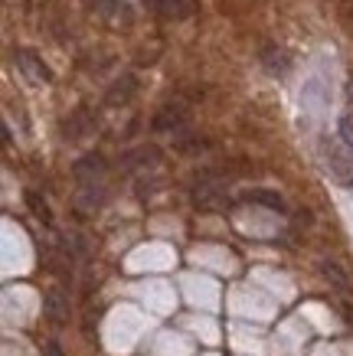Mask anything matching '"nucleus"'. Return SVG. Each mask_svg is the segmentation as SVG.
Segmentation results:
<instances>
[{"mask_svg": "<svg viewBox=\"0 0 353 356\" xmlns=\"http://www.w3.org/2000/svg\"><path fill=\"white\" fill-rule=\"evenodd\" d=\"M43 314L53 321V324H65V317H69V304L59 291H49L43 298Z\"/></svg>", "mask_w": 353, "mask_h": 356, "instance_id": "ddd939ff", "label": "nucleus"}, {"mask_svg": "<svg viewBox=\"0 0 353 356\" xmlns=\"http://www.w3.org/2000/svg\"><path fill=\"white\" fill-rule=\"evenodd\" d=\"M327 105H331V76H327L324 69H317V72L304 82V92H301V108L317 118Z\"/></svg>", "mask_w": 353, "mask_h": 356, "instance_id": "7ed1b4c3", "label": "nucleus"}, {"mask_svg": "<svg viewBox=\"0 0 353 356\" xmlns=\"http://www.w3.org/2000/svg\"><path fill=\"white\" fill-rule=\"evenodd\" d=\"M252 200H256V203H262V206H268V209H285V200H281L279 193H272V190H256V193H252Z\"/></svg>", "mask_w": 353, "mask_h": 356, "instance_id": "dca6fc26", "label": "nucleus"}, {"mask_svg": "<svg viewBox=\"0 0 353 356\" xmlns=\"http://www.w3.org/2000/svg\"><path fill=\"white\" fill-rule=\"evenodd\" d=\"M340 138H343V144H347V151L353 154V118L340 121Z\"/></svg>", "mask_w": 353, "mask_h": 356, "instance_id": "f3484780", "label": "nucleus"}, {"mask_svg": "<svg viewBox=\"0 0 353 356\" xmlns=\"http://www.w3.org/2000/svg\"><path fill=\"white\" fill-rule=\"evenodd\" d=\"M154 7H157V13H161L164 20L180 23L196 13V0H154Z\"/></svg>", "mask_w": 353, "mask_h": 356, "instance_id": "9b49d317", "label": "nucleus"}, {"mask_svg": "<svg viewBox=\"0 0 353 356\" xmlns=\"http://www.w3.org/2000/svg\"><path fill=\"white\" fill-rule=\"evenodd\" d=\"M157 161H161L157 147H148V144H144V147H134L131 154H125V157H121V170L144 177L148 170H154V167H157Z\"/></svg>", "mask_w": 353, "mask_h": 356, "instance_id": "6e6552de", "label": "nucleus"}, {"mask_svg": "<svg viewBox=\"0 0 353 356\" xmlns=\"http://www.w3.org/2000/svg\"><path fill=\"white\" fill-rule=\"evenodd\" d=\"M262 65H265L268 76H288V56L281 49H275V46H268L262 53Z\"/></svg>", "mask_w": 353, "mask_h": 356, "instance_id": "4468645a", "label": "nucleus"}, {"mask_svg": "<svg viewBox=\"0 0 353 356\" xmlns=\"http://www.w3.org/2000/svg\"><path fill=\"white\" fill-rule=\"evenodd\" d=\"M17 69H20V76L26 79L30 86H49V82H53L49 65L43 63V56H36L33 49H17Z\"/></svg>", "mask_w": 353, "mask_h": 356, "instance_id": "423d86ee", "label": "nucleus"}, {"mask_svg": "<svg viewBox=\"0 0 353 356\" xmlns=\"http://www.w3.org/2000/svg\"><path fill=\"white\" fill-rule=\"evenodd\" d=\"M138 88H141L138 76H121V79H115V82H111V88L105 92V105H111V108H118V105H128L131 98L138 95Z\"/></svg>", "mask_w": 353, "mask_h": 356, "instance_id": "1a4fd4ad", "label": "nucleus"}, {"mask_svg": "<svg viewBox=\"0 0 353 356\" xmlns=\"http://www.w3.org/2000/svg\"><path fill=\"white\" fill-rule=\"evenodd\" d=\"M92 13L115 30H128L134 23V7L128 0H92Z\"/></svg>", "mask_w": 353, "mask_h": 356, "instance_id": "39448f33", "label": "nucleus"}, {"mask_svg": "<svg viewBox=\"0 0 353 356\" xmlns=\"http://www.w3.org/2000/svg\"><path fill=\"white\" fill-rule=\"evenodd\" d=\"M347 98H350V105H353V82L347 86Z\"/></svg>", "mask_w": 353, "mask_h": 356, "instance_id": "6ab92c4d", "label": "nucleus"}, {"mask_svg": "<svg viewBox=\"0 0 353 356\" xmlns=\"http://www.w3.org/2000/svg\"><path fill=\"white\" fill-rule=\"evenodd\" d=\"M321 275L331 281V288H334V291H340L343 298H350V294H353V281L347 278V271H343L337 261H327V259H324L321 261Z\"/></svg>", "mask_w": 353, "mask_h": 356, "instance_id": "f8f14e48", "label": "nucleus"}, {"mask_svg": "<svg viewBox=\"0 0 353 356\" xmlns=\"http://www.w3.org/2000/svg\"><path fill=\"white\" fill-rule=\"evenodd\" d=\"M105 173H108V163L102 154H86L72 167L75 184H105Z\"/></svg>", "mask_w": 353, "mask_h": 356, "instance_id": "0eeeda50", "label": "nucleus"}, {"mask_svg": "<svg viewBox=\"0 0 353 356\" xmlns=\"http://www.w3.org/2000/svg\"><path fill=\"white\" fill-rule=\"evenodd\" d=\"M92 128H95L92 111H88V108H75L72 115H69V121L63 124V138L65 140H82L86 134H92Z\"/></svg>", "mask_w": 353, "mask_h": 356, "instance_id": "9d476101", "label": "nucleus"}, {"mask_svg": "<svg viewBox=\"0 0 353 356\" xmlns=\"http://www.w3.org/2000/svg\"><path fill=\"white\" fill-rule=\"evenodd\" d=\"M46 356H63V346L56 343V340H49V343H46V350H43Z\"/></svg>", "mask_w": 353, "mask_h": 356, "instance_id": "a211bd4d", "label": "nucleus"}, {"mask_svg": "<svg viewBox=\"0 0 353 356\" xmlns=\"http://www.w3.org/2000/svg\"><path fill=\"white\" fill-rule=\"evenodd\" d=\"M154 131H157V134H171L180 147H187V140L193 138L190 108H187L183 102H167V105H161V111L154 115Z\"/></svg>", "mask_w": 353, "mask_h": 356, "instance_id": "f257e3e1", "label": "nucleus"}, {"mask_svg": "<svg viewBox=\"0 0 353 356\" xmlns=\"http://www.w3.org/2000/svg\"><path fill=\"white\" fill-rule=\"evenodd\" d=\"M321 157H324V170L331 173V180H337L340 186H353V157L350 151L340 147V140H324Z\"/></svg>", "mask_w": 353, "mask_h": 356, "instance_id": "f03ea898", "label": "nucleus"}, {"mask_svg": "<svg viewBox=\"0 0 353 356\" xmlns=\"http://www.w3.org/2000/svg\"><path fill=\"white\" fill-rule=\"evenodd\" d=\"M26 203H30V209H33V216L40 219V222H46V226H49V222H53V216H49V206H46V200H40V193H26Z\"/></svg>", "mask_w": 353, "mask_h": 356, "instance_id": "2eb2a0df", "label": "nucleus"}, {"mask_svg": "<svg viewBox=\"0 0 353 356\" xmlns=\"http://www.w3.org/2000/svg\"><path fill=\"white\" fill-rule=\"evenodd\" d=\"M190 200H193V206H196V209H223V206L229 203L226 186L219 184L216 177H210V173H203V177H196V180H193Z\"/></svg>", "mask_w": 353, "mask_h": 356, "instance_id": "20e7f679", "label": "nucleus"}]
</instances>
